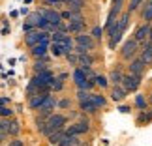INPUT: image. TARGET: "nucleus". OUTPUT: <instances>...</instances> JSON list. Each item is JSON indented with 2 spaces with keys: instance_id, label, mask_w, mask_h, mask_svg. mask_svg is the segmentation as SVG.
<instances>
[{
  "instance_id": "1",
  "label": "nucleus",
  "mask_w": 152,
  "mask_h": 146,
  "mask_svg": "<svg viewBox=\"0 0 152 146\" xmlns=\"http://www.w3.org/2000/svg\"><path fill=\"white\" fill-rule=\"evenodd\" d=\"M90 129H92V122H90V118H88L86 114H81L72 126L66 127V135L81 137V135H86V133H90Z\"/></svg>"
},
{
  "instance_id": "2",
  "label": "nucleus",
  "mask_w": 152,
  "mask_h": 146,
  "mask_svg": "<svg viewBox=\"0 0 152 146\" xmlns=\"http://www.w3.org/2000/svg\"><path fill=\"white\" fill-rule=\"evenodd\" d=\"M137 54H139V45L133 41L132 38H128L120 47V60L122 62H132Z\"/></svg>"
},
{
  "instance_id": "3",
  "label": "nucleus",
  "mask_w": 152,
  "mask_h": 146,
  "mask_svg": "<svg viewBox=\"0 0 152 146\" xmlns=\"http://www.w3.org/2000/svg\"><path fill=\"white\" fill-rule=\"evenodd\" d=\"M38 13H39V17H43V19L47 21L49 25L55 28V30L62 25L60 11H58V9H53V8H42V9H38Z\"/></svg>"
},
{
  "instance_id": "4",
  "label": "nucleus",
  "mask_w": 152,
  "mask_h": 146,
  "mask_svg": "<svg viewBox=\"0 0 152 146\" xmlns=\"http://www.w3.org/2000/svg\"><path fill=\"white\" fill-rule=\"evenodd\" d=\"M68 114H62V113H53L47 120H45V124L47 127H51L53 131H58V129H66L68 126Z\"/></svg>"
},
{
  "instance_id": "5",
  "label": "nucleus",
  "mask_w": 152,
  "mask_h": 146,
  "mask_svg": "<svg viewBox=\"0 0 152 146\" xmlns=\"http://www.w3.org/2000/svg\"><path fill=\"white\" fill-rule=\"evenodd\" d=\"M143 79L141 77H135V75H130V73H124V77H122V83L120 86L124 88L128 94H133V92L139 90V86H141Z\"/></svg>"
},
{
  "instance_id": "6",
  "label": "nucleus",
  "mask_w": 152,
  "mask_h": 146,
  "mask_svg": "<svg viewBox=\"0 0 152 146\" xmlns=\"http://www.w3.org/2000/svg\"><path fill=\"white\" fill-rule=\"evenodd\" d=\"M148 28H150V23H141V25L135 28V32H133L132 39L139 45V47L148 41Z\"/></svg>"
},
{
  "instance_id": "7",
  "label": "nucleus",
  "mask_w": 152,
  "mask_h": 146,
  "mask_svg": "<svg viewBox=\"0 0 152 146\" xmlns=\"http://www.w3.org/2000/svg\"><path fill=\"white\" fill-rule=\"evenodd\" d=\"M53 79H55V73H53L51 69H47V71H42V73H38V75H32L30 83L34 86H49Z\"/></svg>"
},
{
  "instance_id": "8",
  "label": "nucleus",
  "mask_w": 152,
  "mask_h": 146,
  "mask_svg": "<svg viewBox=\"0 0 152 146\" xmlns=\"http://www.w3.org/2000/svg\"><path fill=\"white\" fill-rule=\"evenodd\" d=\"M73 41H75V45H81V47H85L88 52H92V51L96 49V41L90 38V34H86V32L73 36Z\"/></svg>"
},
{
  "instance_id": "9",
  "label": "nucleus",
  "mask_w": 152,
  "mask_h": 146,
  "mask_svg": "<svg viewBox=\"0 0 152 146\" xmlns=\"http://www.w3.org/2000/svg\"><path fill=\"white\" fill-rule=\"evenodd\" d=\"M145 69H147V66H145V62L139 56H135L132 62H128V73H130V75H135V77H141L143 79Z\"/></svg>"
},
{
  "instance_id": "10",
  "label": "nucleus",
  "mask_w": 152,
  "mask_h": 146,
  "mask_svg": "<svg viewBox=\"0 0 152 146\" xmlns=\"http://www.w3.org/2000/svg\"><path fill=\"white\" fill-rule=\"evenodd\" d=\"M47 36H49V34L47 32H42V30H34L30 34H25V45H26L28 49H32L34 45H38L43 38H47Z\"/></svg>"
},
{
  "instance_id": "11",
  "label": "nucleus",
  "mask_w": 152,
  "mask_h": 146,
  "mask_svg": "<svg viewBox=\"0 0 152 146\" xmlns=\"http://www.w3.org/2000/svg\"><path fill=\"white\" fill-rule=\"evenodd\" d=\"M128 97V92L122 88L120 84H116V86H109V99L111 101H115V103H122L124 99Z\"/></svg>"
},
{
  "instance_id": "12",
  "label": "nucleus",
  "mask_w": 152,
  "mask_h": 146,
  "mask_svg": "<svg viewBox=\"0 0 152 146\" xmlns=\"http://www.w3.org/2000/svg\"><path fill=\"white\" fill-rule=\"evenodd\" d=\"M86 30V19L83 17V19H73L68 23V34H83Z\"/></svg>"
},
{
  "instance_id": "13",
  "label": "nucleus",
  "mask_w": 152,
  "mask_h": 146,
  "mask_svg": "<svg viewBox=\"0 0 152 146\" xmlns=\"http://www.w3.org/2000/svg\"><path fill=\"white\" fill-rule=\"evenodd\" d=\"M21 129H23V127H21V122L17 120L15 116L8 120V127H6V133H8V137H10V139H17V137L21 135Z\"/></svg>"
},
{
  "instance_id": "14",
  "label": "nucleus",
  "mask_w": 152,
  "mask_h": 146,
  "mask_svg": "<svg viewBox=\"0 0 152 146\" xmlns=\"http://www.w3.org/2000/svg\"><path fill=\"white\" fill-rule=\"evenodd\" d=\"M141 60L145 62V66H150L152 64V41H147L139 47V54H137Z\"/></svg>"
},
{
  "instance_id": "15",
  "label": "nucleus",
  "mask_w": 152,
  "mask_h": 146,
  "mask_svg": "<svg viewBox=\"0 0 152 146\" xmlns=\"http://www.w3.org/2000/svg\"><path fill=\"white\" fill-rule=\"evenodd\" d=\"M122 77H124L122 66H120V64H116V66L111 69V73L107 75V81H109V84H111V86H116V84H120V83H122Z\"/></svg>"
},
{
  "instance_id": "16",
  "label": "nucleus",
  "mask_w": 152,
  "mask_h": 146,
  "mask_svg": "<svg viewBox=\"0 0 152 146\" xmlns=\"http://www.w3.org/2000/svg\"><path fill=\"white\" fill-rule=\"evenodd\" d=\"M148 124H152V109L137 110V114H135V126L143 127V126H148Z\"/></svg>"
},
{
  "instance_id": "17",
  "label": "nucleus",
  "mask_w": 152,
  "mask_h": 146,
  "mask_svg": "<svg viewBox=\"0 0 152 146\" xmlns=\"http://www.w3.org/2000/svg\"><path fill=\"white\" fill-rule=\"evenodd\" d=\"M90 101L96 105V109H98V110H102V109H105V107L109 105L107 96L102 94V92H92V94H90Z\"/></svg>"
},
{
  "instance_id": "18",
  "label": "nucleus",
  "mask_w": 152,
  "mask_h": 146,
  "mask_svg": "<svg viewBox=\"0 0 152 146\" xmlns=\"http://www.w3.org/2000/svg\"><path fill=\"white\" fill-rule=\"evenodd\" d=\"M79 113L81 114H86V116H94V114H98L100 110L96 109V105L90 101V99H86V101H81L79 103Z\"/></svg>"
},
{
  "instance_id": "19",
  "label": "nucleus",
  "mask_w": 152,
  "mask_h": 146,
  "mask_svg": "<svg viewBox=\"0 0 152 146\" xmlns=\"http://www.w3.org/2000/svg\"><path fill=\"white\" fill-rule=\"evenodd\" d=\"M94 62H96V56L92 54V52H86V54L77 56V68H81V69L92 68V66H94Z\"/></svg>"
},
{
  "instance_id": "20",
  "label": "nucleus",
  "mask_w": 152,
  "mask_h": 146,
  "mask_svg": "<svg viewBox=\"0 0 152 146\" xmlns=\"http://www.w3.org/2000/svg\"><path fill=\"white\" fill-rule=\"evenodd\" d=\"M47 96L49 94H36V96H32V97H28V109L30 110H38L39 107H42V103L47 99Z\"/></svg>"
},
{
  "instance_id": "21",
  "label": "nucleus",
  "mask_w": 152,
  "mask_h": 146,
  "mask_svg": "<svg viewBox=\"0 0 152 146\" xmlns=\"http://www.w3.org/2000/svg\"><path fill=\"white\" fill-rule=\"evenodd\" d=\"M47 54H49V47H47V45L38 43V45H34V47L30 49V56L34 58V60H39V58H43Z\"/></svg>"
},
{
  "instance_id": "22",
  "label": "nucleus",
  "mask_w": 152,
  "mask_h": 146,
  "mask_svg": "<svg viewBox=\"0 0 152 146\" xmlns=\"http://www.w3.org/2000/svg\"><path fill=\"white\" fill-rule=\"evenodd\" d=\"M60 45H62V49H64V56H66V54H72V52H73V47H75L73 36H69V34H66Z\"/></svg>"
},
{
  "instance_id": "23",
  "label": "nucleus",
  "mask_w": 152,
  "mask_h": 146,
  "mask_svg": "<svg viewBox=\"0 0 152 146\" xmlns=\"http://www.w3.org/2000/svg\"><path fill=\"white\" fill-rule=\"evenodd\" d=\"M58 146H85V144H83V141H81V137L64 135V139L58 142Z\"/></svg>"
},
{
  "instance_id": "24",
  "label": "nucleus",
  "mask_w": 152,
  "mask_h": 146,
  "mask_svg": "<svg viewBox=\"0 0 152 146\" xmlns=\"http://www.w3.org/2000/svg\"><path fill=\"white\" fill-rule=\"evenodd\" d=\"M92 83H94V88H100V90H105V88H109V86H111L107 77L102 75V73H96V77L92 79Z\"/></svg>"
},
{
  "instance_id": "25",
  "label": "nucleus",
  "mask_w": 152,
  "mask_h": 146,
  "mask_svg": "<svg viewBox=\"0 0 152 146\" xmlns=\"http://www.w3.org/2000/svg\"><path fill=\"white\" fill-rule=\"evenodd\" d=\"M133 107H135L137 110H147V109H148V99L145 97V94H135Z\"/></svg>"
},
{
  "instance_id": "26",
  "label": "nucleus",
  "mask_w": 152,
  "mask_h": 146,
  "mask_svg": "<svg viewBox=\"0 0 152 146\" xmlns=\"http://www.w3.org/2000/svg\"><path fill=\"white\" fill-rule=\"evenodd\" d=\"M64 135H66V129H58V131L51 133V135L47 137V142H49L51 146H58V142L64 139Z\"/></svg>"
},
{
  "instance_id": "27",
  "label": "nucleus",
  "mask_w": 152,
  "mask_h": 146,
  "mask_svg": "<svg viewBox=\"0 0 152 146\" xmlns=\"http://www.w3.org/2000/svg\"><path fill=\"white\" fill-rule=\"evenodd\" d=\"M73 107V99L72 97H62V99H58L56 101V109H60V110H72Z\"/></svg>"
},
{
  "instance_id": "28",
  "label": "nucleus",
  "mask_w": 152,
  "mask_h": 146,
  "mask_svg": "<svg viewBox=\"0 0 152 146\" xmlns=\"http://www.w3.org/2000/svg\"><path fill=\"white\" fill-rule=\"evenodd\" d=\"M47 69H51L49 64H45V62H42V60H34V64H32L34 75H38V73H42V71H47Z\"/></svg>"
},
{
  "instance_id": "29",
  "label": "nucleus",
  "mask_w": 152,
  "mask_h": 146,
  "mask_svg": "<svg viewBox=\"0 0 152 146\" xmlns=\"http://www.w3.org/2000/svg\"><path fill=\"white\" fill-rule=\"evenodd\" d=\"M72 79H73V84H75V86H77V84H81V83H83V81H86L85 73H83V69H79V68H73Z\"/></svg>"
},
{
  "instance_id": "30",
  "label": "nucleus",
  "mask_w": 152,
  "mask_h": 146,
  "mask_svg": "<svg viewBox=\"0 0 152 146\" xmlns=\"http://www.w3.org/2000/svg\"><path fill=\"white\" fill-rule=\"evenodd\" d=\"M49 52L55 58H60V56H64V49H62V45L60 43H51L49 45Z\"/></svg>"
},
{
  "instance_id": "31",
  "label": "nucleus",
  "mask_w": 152,
  "mask_h": 146,
  "mask_svg": "<svg viewBox=\"0 0 152 146\" xmlns=\"http://www.w3.org/2000/svg\"><path fill=\"white\" fill-rule=\"evenodd\" d=\"M39 19H42V17H39V13H38V11H30V13L26 15L25 23H26V25H32V26H36Z\"/></svg>"
},
{
  "instance_id": "32",
  "label": "nucleus",
  "mask_w": 152,
  "mask_h": 146,
  "mask_svg": "<svg viewBox=\"0 0 152 146\" xmlns=\"http://www.w3.org/2000/svg\"><path fill=\"white\" fill-rule=\"evenodd\" d=\"M145 2V0H130V6H128V9H126V13H130V15H133L135 11L141 8V4Z\"/></svg>"
},
{
  "instance_id": "33",
  "label": "nucleus",
  "mask_w": 152,
  "mask_h": 146,
  "mask_svg": "<svg viewBox=\"0 0 152 146\" xmlns=\"http://www.w3.org/2000/svg\"><path fill=\"white\" fill-rule=\"evenodd\" d=\"M124 4H126V0H113V2H111V11H115L116 15H120Z\"/></svg>"
},
{
  "instance_id": "34",
  "label": "nucleus",
  "mask_w": 152,
  "mask_h": 146,
  "mask_svg": "<svg viewBox=\"0 0 152 146\" xmlns=\"http://www.w3.org/2000/svg\"><path fill=\"white\" fill-rule=\"evenodd\" d=\"M90 38L94 39V41H102V38H103V28L102 26H94L90 30Z\"/></svg>"
},
{
  "instance_id": "35",
  "label": "nucleus",
  "mask_w": 152,
  "mask_h": 146,
  "mask_svg": "<svg viewBox=\"0 0 152 146\" xmlns=\"http://www.w3.org/2000/svg\"><path fill=\"white\" fill-rule=\"evenodd\" d=\"M15 110L10 107V105H6V107H0V118H13Z\"/></svg>"
},
{
  "instance_id": "36",
  "label": "nucleus",
  "mask_w": 152,
  "mask_h": 146,
  "mask_svg": "<svg viewBox=\"0 0 152 146\" xmlns=\"http://www.w3.org/2000/svg\"><path fill=\"white\" fill-rule=\"evenodd\" d=\"M64 86H66V84H64V83H60V81H58V79L55 77V79L51 81L49 88H51V92H62V90H64Z\"/></svg>"
},
{
  "instance_id": "37",
  "label": "nucleus",
  "mask_w": 152,
  "mask_h": 146,
  "mask_svg": "<svg viewBox=\"0 0 152 146\" xmlns=\"http://www.w3.org/2000/svg\"><path fill=\"white\" fill-rule=\"evenodd\" d=\"M43 4H45V6H49V8H53V9H58V11L64 8L62 0H43Z\"/></svg>"
},
{
  "instance_id": "38",
  "label": "nucleus",
  "mask_w": 152,
  "mask_h": 146,
  "mask_svg": "<svg viewBox=\"0 0 152 146\" xmlns=\"http://www.w3.org/2000/svg\"><path fill=\"white\" fill-rule=\"evenodd\" d=\"M90 94L92 92H85V90H77V94H75V99L81 103V101H86V99H90Z\"/></svg>"
},
{
  "instance_id": "39",
  "label": "nucleus",
  "mask_w": 152,
  "mask_h": 146,
  "mask_svg": "<svg viewBox=\"0 0 152 146\" xmlns=\"http://www.w3.org/2000/svg\"><path fill=\"white\" fill-rule=\"evenodd\" d=\"M79 69H81V68H79ZM83 73H85V77L88 79V81H92V79L96 77V71H94V68H85V69H83Z\"/></svg>"
},
{
  "instance_id": "40",
  "label": "nucleus",
  "mask_w": 152,
  "mask_h": 146,
  "mask_svg": "<svg viewBox=\"0 0 152 146\" xmlns=\"http://www.w3.org/2000/svg\"><path fill=\"white\" fill-rule=\"evenodd\" d=\"M66 60H68V64L69 66H73V68H77V54H66Z\"/></svg>"
},
{
  "instance_id": "41",
  "label": "nucleus",
  "mask_w": 152,
  "mask_h": 146,
  "mask_svg": "<svg viewBox=\"0 0 152 146\" xmlns=\"http://www.w3.org/2000/svg\"><path fill=\"white\" fill-rule=\"evenodd\" d=\"M6 146H25V141H23V139H11V141H8V144Z\"/></svg>"
},
{
  "instance_id": "42",
  "label": "nucleus",
  "mask_w": 152,
  "mask_h": 146,
  "mask_svg": "<svg viewBox=\"0 0 152 146\" xmlns=\"http://www.w3.org/2000/svg\"><path fill=\"white\" fill-rule=\"evenodd\" d=\"M118 110H120L122 114H130V113H132V105H120Z\"/></svg>"
},
{
  "instance_id": "43",
  "label": "nucleus",
  "mask_w": 152,
  "mask_h": 146,
  "mask_svg": "<svg viewBox=\"0 0 152 146\" xmlns=\"http://www.w3.org/2000/svg\"><path fill=\"white\" fill-rule=\"evenodd\" d=\"M11 103V99L8 96H0V107H6V105H10Z\"/></svg>"
},
{
  "instance_id": "44",
  "label": "nucleus",
  "mask_w": 152,
  "mask_h": 146,
  "mask_svg": "<svg viewBox=\"0 0 152 146\" xmlns=\"http://www.w3.org/2000/svg\"><path fill=\"white\" fill-rule=\"evenodd\" d=\"M34 30H36V26H32V25H26V23L23 25V32H25V34H30V32H34Z\"/></svg>"
},
{
  "instance_id": "45",
  "label": "nucleus",
  "mask_w": 152,
  "mask_h": 146,
  "mask_svg": "<svg viewBox=\"0 0 152 146\" xmlns=\"http://www.w3.org/2000/svg\"><path fill=\"white\" fill-rule=\"evenodd\" d=\"M56 79L60 81V83H64V84H66V81L69 79V73H60V75H56Z\"/></svg>"
},
{
  "instance_id": "46",
  "label": "nucleus",
  "mask_w": 152,
  "mask_h": 146,
  "mask_svg": "<svg viewBox=\"0 0 152 146\" xmlns=\"http://www.w3.org/2000/svg\"><path fill=\"white\" fill-rule=\"evenodd\" d=\"M6 141H10V137H8V133H6V131H0V144H4Z\"/></svg>"
},
{
  "instance_id": "47",
  "label": "nucleus",
  "mask_w": 152,
  "mask_h": 146,
  "mask_svg": "<svg viewBox=\"0 0 152 146\" xmlns=\"http://www.w3.org/2000/svg\"><path fill=\"white\" fill-rule=\"evenodd\" d=\"M148 41H152V23H150V28H148Z\"/></svg>"
},
{
  "instance_id": "48",
  "label": "nucleus",
  "mask_w": 152,
  "mask_h": 146,
  "mask_svg": "<svg viewBox=\"0 0 152 146\" xmlns=\"http://www.w3.org/2000/svg\"><path fill=\"white\" fill-rule=\"evenodd\" d=\"M21 13H23V15H28L30 11H28V8H23V9H21Z\"/></svg>"
},
{
  "instance_id": "49",
  "label": "nucleus",
  "mask_w": 152,
  "mask_h": 146,
  "mask_svg": "<svg viewBox=\"0 0 152 146\" xmlns=\"http://www.w3.org/2000/svg\"><path fill=\"white\" fill-rule=\"evenodd\" d=\"M68 2H69V0H62V4H64V6H66V4H68Z\"/></svg>"
},
{
  "instance_id": "50",
  "label": "nucleus",
  "mask_w": 152,
  "mask_h": 146,
  "mask_svg": "<svg viewBox=\"0 0 152 146\" xmlns=\"http://www.w3.org/2000/svg\"><path fill=\"white\" fill-rule=\"evenodd\" d=\"M32 2V0H25V4H30Z\"/></svg>"
}]
</instances>
